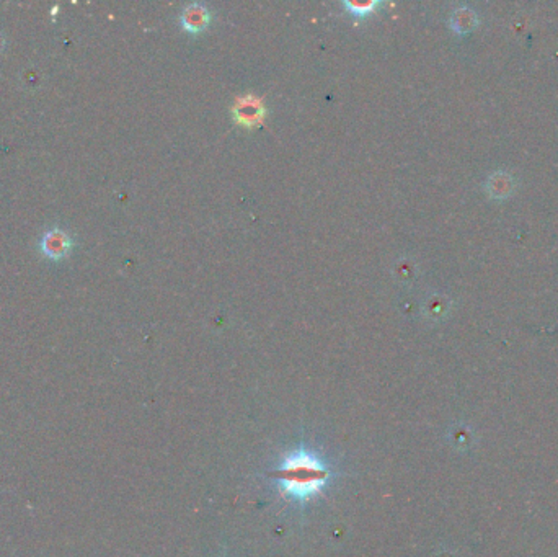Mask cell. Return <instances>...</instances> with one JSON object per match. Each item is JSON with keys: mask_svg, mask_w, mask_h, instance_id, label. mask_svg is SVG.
I'll use <instances>...</instances> for the list:
<instances>
[{"mask_svg": "<svg viewBox=\"0 0 558 557\" xmlns=\"http://www.w3.org/2000/svg\"><path fill=\"white\" fill-rule=\"evenodd\" d=\"M274 475L279 479L286 493L304 500L325 486L330 470L309 451H297L281 464Z\"/></svg>", "mask_w": 558, "mask_h": 557, "instance_id": "cell-1", "label": "cell"}, {"mask_svg": "<svg viewBox=\"0 0 558 557\" xmlns=\"http://www.w3.org/2000/svg\"><path fill=\"white\" fill-rule=\"evenodd\" d=\"M232 117L234 121L240 124V126L255 128L266 117V108H264L262 98H258L257 95L245 94L235 100Z\"/></svg>", "mask_w": 558, "mask_h": 557, "instance_id": "cell-2", "label": "cell"}, {"mask_svg": "<svg viewBox=\"0 0 558 557\" xmlns=\"http://www.w3.org/2000/svg\"><path fill=\"white\" fill-rule=\"evenodd\" d=\"M72 248V239L59 229H52L41 239V252L51 260H61Z\"/></svg>", "mask_w": 558, "mask_h": 557, "instance_id": "cell-3", "label": "cell"}, {"mask_svg": "<svg viewBox=\"0 0 558 557\" xmlns=\"http://www.w3.org/2000/svg\"><path fill=\"white\" fill-rule=\"evenodd\" d=\"M211 13L204 3H190L181 12V25L190 33H201L209 25Z\"/></svg>", "mask_w": 558, "mask_h": 557, "instance_id": "cell-4", "label": "cell"}, {"mask_svg": "<svg viewBox=\"0 0 558 557\" xmlns=\"http://www.w3.org/2000/svg\"><path fill=\"white\" fill-rule=\"evenodd\" d=\"M379 6H381L379 0H364V2H358V0H345L343 2V7L346 10H349V13H353V15L359 18L374 13Z\"/></svg>", "mask_w": 558, "mask_h": 557, "instance_id": "cell-5", "label": "cell"}, {"mask_svg": "<svg viewBox=\"0 0 558 557\" xmlns=\"http://www.w3.org/2000/svg\"><path fill=\"white\" fill-rule=\"evenodd\" d=\"M447 309H449V301H447L444 296H439V295L431 296L425 304V314L430 317V319H435V320L444 317Z\"/></svg>", "mask_w": 558, "mask_h": 557, "instance_id": "cell-6", "label": "cell"}, {"mask_svg": "<svg viewBox=\"0 0 558 557\" xmlns=\"http://www.w3.org/2000/svg\"><path fill=\"white\" fill-rule=\"evenodd\" d=\"M451 23L457 31H467L469 28L474 27L475 13L467 7H460V8H457L454 13H452Z\"/></svg>", "mask_w": 558, "mask_h": 557, "instance_id": "cell-7", "label": "cell"}, {"mask_svg": "<svg viewBox=\"0 0 558 557\" xmlns=\"http://www.w3.org/2000/svg\"><path fill=\"white\" fill-rule=\"evenodd\" d=\"M511 186H513L511 177H509L508 174H503V172H498V174L492 175V179H490V181H488L490 191H492L493 195H498V196L509 193Z\"/></svg>", "mask_w": 558, "mask_h": 557, "instance_id": "cell-8", "label": "cell"}, {"mask_svg": "<svg viewBox=\"0 0 558 557\" xmlns=\"http://www.w3.org/2000/svg\"><path fill=\"white\" fill-rule=\"evenodd\" d=\"M395 276L398 281H403V283H408L412 281L413 278L416 276V270H415V263L410 262V260H400L395 265Z\"/></svg>", "mask_w": 558, "mask_h": 557, "instance_id": "cell-9", "label": "cell"}, {"mask_svg": "<svg viewBox=\"0 0 558 557\" xmlns=\"http://www.w3.org/2000/svg\"><path fill=\"white\" fill-rule=\"evenodd\" d=\"M3 46H6V40H3V35H2V33H0V52H2Z\"/></svg>", "mask_w": 558, "mask_h": 557, "instance_id": "cell-10", "label": "cell"}]
</instances>
